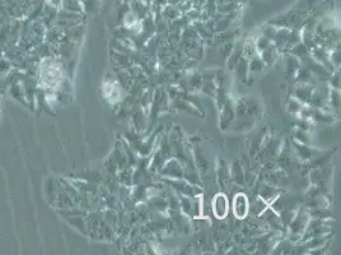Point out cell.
<instances>
[{
	"label": "cell",
	"mask_w": 341,
	"mask_h": 255,
	"mask_svg": "<svg viewBox=\"0 0 341 255\" xmlns=\"http://www.w3.org/2000/svg\"><path fill=\"white\" fill-rule=\"evenodd\" d=\"M213 209H214V214L216 217L223 220L228 214V200L225 198L224 194H218L214 198V203H213Z\"/></svg>",
	"instance_id": "obj_2"
},
{
	"label": "cell",
	"mask_w": 341,
	"mask_h": 255,
	"mask_svg": "<svg viewBox=\"0 0 341 255\" xmlns=\"http://www.w3.org/2000/svg\"><path fill=\"white\" fill-rule=\"evenodd\" d=\"M233 212L234 216L238 217L239 220H243V218L247 216L248 213V200L246 198L245 194L239 193L234 197L233 202Z\"/></svg>",
	"instance_id": "obj_1"
}]
</instances>
